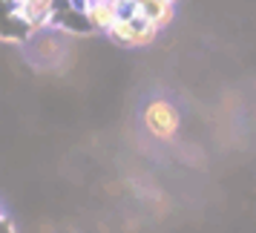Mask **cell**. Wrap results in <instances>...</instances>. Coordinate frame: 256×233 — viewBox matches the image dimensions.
Returning a JSON list of instances; mask_svg holds the SVG:
<instances>
[{"instance_id": "obj_1", "label": "cell", "mask_w": 256, "mask_h": 233, "mask_svg": "<svg viewBox=\"0 0 256 233\" xmlns=\"http://www.w3.org/2000/svg\"><path fill=\"white\" fill-rule=\"evenodd\" d=\"M141 121H144V130L150 132L152 138L158 141H170L178 132V124H182V116L167 98H152L150 104L144 106L141 112Z\"/></svg>"}, {"instance_id": "obj_2", "label": "cell", "mask_w": 256, "mask_h": 233, "mask_svg": "<svg viewBox=\"0 0 256 233\" xmlns=\"http://www.w3.org/2000/svg\"><path fill=\"white\" fill-rule=\"evenodd\" d=\"M86 20H90V26H92L95 32H110L112 29V24H116L118 18V6L116 0H95V3H90L86 6Z\"/></svg>"}, {"instance_id": "obj_3", "label": "cell", "mask_w": 256, "mask_h": 233, "mask_svg": "<svg viewBox=\"0 0 256 233\" xmlns=\"http://www.w3.org/2000/svg\"><path fill=\"white\" fill-rule=\"evenodd\" d=\"M138 12L144 14V18H150L158 29H167L176 18V3L173 0H144L138 6Z\"/></svg>"}, {"instance_id": "obj_4", "label": "cell", "mask_w": 256, "mask_h": 233, "mask_svg": "<svg viewBox=\"0 0 256 233\" xmlns=\"http://www.w3.org/2000/svg\"><path fill=\"white\" fill-rule=\"evenodd\" d=\"M3 216H6V213H3V208H0V219H3Z\"/></svg>"}, {"instance_id": "obj_5", "label": "cell", "mask_w": 256, "mask_h": 233, "mask_svg": "<svg viewBox=\"0 0 256 233\" xmlns=\"http://www.w3.org/2000/svg\"><path fill=\"white\" fill-rule=\"evenodd\" d=\"M86 3H95V0H86Z\"/></svg>"}, {"instance_id": "obj_6", "label": "cell", "mask_w": 256, "mask_h": 233, "mask_svg": "<svg viewBox=\"0 0 256 233\" xmlns=\"http://www.w3.org/2000/svg\"><path fill=\"white\" fill-rule=\"evenodd\" d=\"M173 3H176V0H173Z\"/></svg>"}]
</instances>
